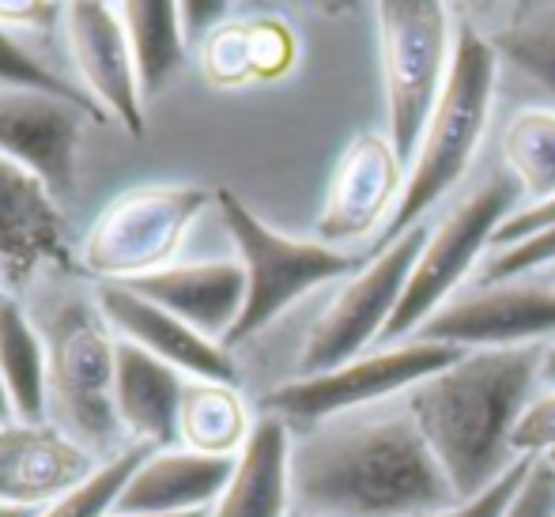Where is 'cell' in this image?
<instances>
[{"label":"cell","instance_id":"6da1fadb","mask_svg":"<svg viewBox=\"0 0 555 517\" xmlns=\"http://www.w3.org/2000/svg\"><path fill=\"white\" fill-rule=\"evenodd\" d=\"M292 491L302 517H420L461 503L409 409L302 430Z\"/></svg>","mask_w":555,"mask_h":517},{"label":"cell","instance_id":"7a4b0ae2","mask_svg":"<svg viewBox=\"0 0 555 517\" xmlns=\"http://www.w3.org/2000/svg\"><path fill=\"white\" fill-rule=\"evenodd\" d=\"M544 348H483L409 389V415L431 445L457 499L480 495L511 473V438L541 382Z\"/></svg>","mask_w":555,"mask_h":517},{"label":"cell","instance_id":"3957f363","mask_svg":"<svg viewBox=\"0 0 555 517\" xmlns=\"http://www.w3.org/2000/svg\"><path fill=\"white\" fill-rule=\"evenodd\" d=\"M495 76H499V53L491 50L488 35L465 23L453 35V57L446 73V88L439 103L431 109L420 147L409 163V185L401 193V205L382 227L378 249L397 242L404 231L424 223V211H431L453 185L465 178L476 147L491 121L495 106Z\"/></svg>","mask_w":555,"mask_h":517},{"label":"cell","instance_id":"277c9868","mask_svg":"<svg viewBox=\"0 0 555 517\" xmlns=\"http://www.w3.org/2000/svg\"><path fill=\"white\" fill-rule=\"evenodd\" d=\"M50 356V423L68 438L111 461L125 450L121 419L114 409L117 336L95 302L68 299L46 321Z\"/></svg>","mask_w":555,"mask_h":517},{"label":"cell","instance_id":"5b68a950","mask_svg":"<svg viewBox=\"0 0 555 517\" xmlns=\"http://www.w3.org/2000/svg\"><path fill=\"white\" fill-rule=\"evenodd\" d=\"M216 208H220L227 234L238 249V264L246 272V307H242L238 325L223 340L227 351L269 328L307 292L351 276L359 264V257L336 246H325L318 238H292V234L269 227L231 190H216Z\"/></svg>","mask_w":555,"mask_h":517},{"label":"cell","instance_id":"8992f818","mask_svg":"<svg viewBox=\"0 0 555 517\" xmlns=\"http://www.w3.org/2000/svg\"><path fill=\"white\" fill-rule=\"evenodd\" d=\"M216 190L205 185H132L106 201L80 246V269L99 284H137L170 269Z\"/></svg>","mask_w":555,"mask_h":517},{"label":"cell","instance_id":"52a82bcc","mask_svg":"<svg viewBox=\"0 0 555 517\" xmlns=\"http://www.w3.org/2000/svg\"><path fill=\"white\" fill-rule=\"evenodd\" d=\"M521 201H526L521 197V185L506 170H495L461 205L446 211L439 227L427 234L424 254H420L416 269H412L409 287L401 295V307H397L378 348H393V344L412 340L416 328L457 295L461 280L476 269V261L491 246L495 231L521 208Z\"/></svg>","mask_w":555,"mask_h":517},{"label":"cell","instance_id":"ba28073f","mask_svg":"<svg viewBox=\"0 0 555 517\" xmlns=\"http://www.w3.org/2000/svg\"><path fill=\"white\" fill-rule=\"evenodd\" d=\"M374 15H378L382 83H386V137L397 155L412 163L450 73V8L439 0H420V4L393 0L374 8Z\"/></svg>","mask_w":555,"mask_h":517},{"label":"cell","instance_id":"9c48e42d","mask_svg":"<svg viewBox=\"0 0 555 517\" xmlns=\"http://www.w3.org/2000/svg\"><path fill=\"white\" fill-rule=\"evenodd\" d=\"M427 234H431V227L416 223L344 280L340 292L325 302V310L318 313L307 340H302L295 378L336 371V366L378 348L397 307H401V295L409 287L420 254H424Z\"/></svg>","mask_w":555,"mask_h":517},{"label":"cell","instance_id":"30bf717a","mask_svg":"<svg viewBox=\"0 0 555 517\" xmlns=\"http://www.w3.org/2000/svg\"><path fill=\"white\" fill-rule=\"evenodd\" d=\"M465 356L461 348H446V344L427 340H404L393 348H374L366 356L351 359V363L336 366L325 374H310V378H292L284 386L269 389L261 401L264 415H276L287 427H322L340 415H356L359 409L386 401L404 389H416L431 374L446 371L450 363Z\"/></svg>","mask_w":555,"mask_h":517},{"label":"cell","instance_id":"8fae6325","mask_svg":"<svg viewBox=\"0 0 555 517\" xmlns=\"http://www.w3.org/2000/svg\"><path fill=\"white\" fill-rule=\"evenodd\" d=\"M412 340L461 351L483 348H548L555 344V284L503 280L461 292L435 310Z\"/></svg>","mask_w":555,"mask_h":517},{"label":"cell","instance_id":"7c38bea8","mask_svg":"<svg viewBox=\"0 0 555 517\" xmlns=\"http://www.w3.org/2000/svg\"><path fill=\"white\" fill-rule=\"evenodd\" d=\"M91 121H106V114L46 91L0 88V155L30 170L61 205L80 182L83 132Z\"/></svg>","mask_w":555,"mask_h":517},{"label":"cell","instance_id":"4fadbf2b","mask_svg":"<svg viewBox=\"0 0 555 517\" xmlns=\"http://www.w3.org/2000/svg\"><path fill=\"white\" fill-rule=\"evenodd\" d=\"M404 185H409V163L397 155L389 137L378 132L356 137L333 170L330 193L318 216V242L340 249V242H356L374 227H386L401 205Z\"/></svg>","mask_w":555,"mask_h":517},{"label":"cell","instance_id":"5bb4252c","mask_svg":"<svg viewBox=\"0 0 555 517\" xmlns=\"http://www.w3.org/2000/svg\"><path fill=\"white\" fill-rule=\"evenodd\" d=\"M65 35L88 99L125 132H144V95L117 4H65Z\"/></svg>","mask_w":555,"mask_h":517},{"label":"cell","instance_id":"9a60e30c","mask_svg":"<svg viewBox=\"0 0 555 517\" xmlns=\"http://www.w3.org/2000/svg\"><path fill=\"white\" fill-rule=\"evenodd\" d=\"M103 468V457L83 450L57 423H8L0 427V503L42 506L88 483Z\"/></svg>","mask_w":555,"mask_h":517},{"label":"cell","instance_id":"2e32d148","mask_svg":"<svg viewBox=\"0 0 555 517\" xmlns=\"http://www.w3.org/2000/svg\"><path fill=\"white\" fill-rule=\"evenodd\" d=\"M68 264V227L61 201L30 170L0 155V276L30 284L38 272Z\"/></svg>","mask_w":555,"mask_h":517},{"label":"cell","instance_id":"e0dca14e","mask_svg":"<svg viewBox=\"0 0 555 517\" xmlns=\"http://www.w3.org/2000/svg\"><path fill=\"white\" fill-rule=\"evenodd\" d=\"M95 307L103 310L106 325L114 328L117 340L137 344L140 351L155 356L159 363L175 366L185 378L238 386V366H234L231 351H227L223 344L201 336L197 328H190L185 321H178L175 313L147 302L144 295H137L132 287L99 284Z\"/></svg>","mask_w":555,"mask_h":517},{"label":"cell","instance_id":"ac0fdd59","mask_svg":"<svg viewBox=\"0 0 555 517\" xmlns=\"http://www.w3.org/2000/svg\"><path fill=\"white\" fill-rule=\"evenodd\" d=\"M132 287L147 302L175 313L201 336L223 344L231 328L238 325L242 307H246V272L238 261H193L170 264V269L144 276Z\"/></svg>","mask_w":555,"mask_h":517},{"label":"cell","instance_id":"d6986e66","mask_svg":"<svg viewBox=\"0 0 555 517\" xmlns=\"http://www.w3.org/2000/svg\"><path fill=\"white\" fill-rule=\"evenodd\" d=\"M234 457H205V453L182 450H152L132 480L125 483L114 514H201L220 503L227 480H231Z\"/></svg>","mask_w":555,"mask_h":517},{"label":"cell","instance_id":"ffe728a7","mask_svg":"<svg viewBox=\"0 0 555 517\" xmlns=\"http://www.w3.org/2000/svg\"><path fill=\"white\" fill-rule=\"evenodd\" d=\"M185 374L140 351L137 344L117 340L114 359V409L125 438L147 450L178 445V412H182Z\"/></svg>","mask_w":555,"mask_h":517},{"label":"cell","instance_id":"44dd1931","mask_svg":"<svg viewBox=\"0 0 555 517\" xmlns=\"http://www.w3.org/2000/svg\"><path fill=\"white\" fill-rule=\"evenodd\" d=\"M292 427L261 412L249 442L234 457L231 480L212 506V517H292Z\"/></svg>","mask_w":555,"mask_h":517},{"label":"cell","instance_id":"7402d4cb","mask_svg":"<svg viewBox=\"0 0 555 517\" xmlns=\"http://www.w3.org/2000/svg\"><path fill=\"white\" fill-rule=\"evenodd\" d=\"M249 409L242 401L238 386L227 382H201L190 378L178 412V445L205 457H238L242 445L254 435Z\"/></svg>","mask_w":555,"mask_h":517},{"label":"cell","instance_id":"603a6c76","mask_svg":"<svg viewBox=\"0 0 555 517\" xmlns=\"http://www.w3.org/2000/svg\"><path fill=\"white\" fill-rule=\"evenodd\" d=\"M0 378L15 404V419H50V356L46 336L30 325L12 295H0Z\"/></svg>","mask_w":555,"mask_h":517},{"label":"cell","instance_id":"cb8c5ba5","mask_svg":"<svg viewBox=\"0 0 555 517\" xmlns=\"http://www.w3.org/2000/svg\"><path fill=\"white\" fill-rule=\"evenodd\" d=\"M117 15L125 23V38H129L132 65H137L140 95L155 99L170 83V76L182 68L185 61V30L178 4H163V0H137V4H117Z\"/></svg>","mask_w":555,"mask_h":517},{"label":"cell","instance_id":"d4e9b609","mask_svg":"<svg viewBox=\"0 0 555 517\" xmlns=\"http://www.w3.org/2000/svg\"><path fill=\"white\" fill-rule=\"evenodd\" d=\"M488 42L499 53V61L518 68L555 103V0L506 8Z\"/></svg>","mask_w":555,"mask_h":517},{"label":"cell","instance_id":"484cf974","mask_svg":"<svg viewBox=\"0 0 555 517\" xmlns=\"http://www.w3.org/2000/svg\"><path fill=\"white\" fill-rule=\"evenodd\" d=\"M506 175L521 185L526 205L555 197V109H518L503 129Z\"/></svg>","mask_w":555,"mask_h":517},{"label":"cell","instance_id":"4316f807","mask_svg":"<svg viewBox=\"0 0 555 517\" xmlns=\"http://www.w3.org/2000/svg\"><path fill=\"white\" fill-rule=\"evenodd\" d=\"M147 453H152L147 445L129 442L117 457L103 461V468H99L88 483H80L76 491L61 495L57 503L42 506L35 517H111L117 499H121V491H125V483L132 480V473H137L140 461H144Z\"/></svg>","mask_w":555,"mask_h":517},{"label":"cell","instance_id":"83f0119b","mask_svg":"<svg viewBox=\"0 0 555 517\" xmlns=\"http://www.w3.org/2000/svg\"><path fill=\"white\" fill-rule=\"evenodd\" d=\"M0 88H23V91H46V95L73 99V103L95 106L80 83H68L61 73H53L20 35L0 27ZM99 109V106H95ZM111 121V117H106Z\"/></svg>","mask_w":555,"mask_h":517},{"label":"cell","instance_id":"f1b7e54d","mask_svg":"<svg viewBox=\"0 0 555 517\" xmlns=\"http://www.w3.org/2000/svg\"><path fill=\"white\" fill-rule=\"evenodd\" d=\"M201 73L212 88H246L257 80L249 20H227L212 38L201 42Z\"/></svg>","mask_w":555,"mask_h":517},{"label":"cell","instance_id":"f546056e","mask_svg":"<svg viewBox=\"0 0 555 517\" xmlns=\"http://www.w3.org/2000/svg\"><path fill=\"white\" fill-rule=\"evenodd\" d=\"M555 264V223L544 231L521 238L518 246L495 249V254L483 261L480 284H503V280H526L529 272H541Z\"/></svg>","mask_w":555,"mask_h":517},{"label":"cell","instance_id":"4dcf8cb0","mask_svg":"<svg viewBox=\"0 0 555 517\" xmlns=\"http://www.w3.org/2000/svg\"><path fill=\"white\" fill-rule=\"evenodd\" d=\"M533 461L537 457H518L511 465V473L499 476L488 491H480V495L450 506V510H435V514H420V517H506L511 503L518 499V491L526 488L529 473H533Z\"/></svg>","mask_w":555,"mask_h":517},{"label":"cell","instance_id":"1f68e13d","mask_svg":"<svg viewBox=\"0 0 555 517\" xmlns=\"http://www.w3.org/2000/svg\"><path fill=\"white\" fill-rule=\"evenodd\" d=\"M257 80H280L295 65V35L284 20H249Z\"/></svg>","mask_w":555,"mask_h":517},{"label":"cell","instance_id":"d6a6232c","mask_svg":"<svg viewBox=\"0 0 555 517\" xmlns=\"http://www.w3.org/2000/svg\"><path fill=\"white\" fill-rule=\"evenodd\" d=\"M511 450L518 457H552L555 453V389L529 401V409L514 427Z\"/></svg>","mask_w":555,"mask_h":517},{"label":"cell","instance_id":"836d02e7","mask_svg":"<svg viewBox=\"0 0 555 517\" xmlns=\"http://www.w3.org/2000/svg\"><path fill=\"white\" fill-rule=\"evenodd\" d=\"M506 517H555V457H537Z\"/></svg>","mask_w":555,"mask_h":517},{"label":"cell","instance_id":"e575fe53","mask_svg":"<svg viewBox=\"0 0 555 517\" xmlns=\"http://www.w3.org/2000/svg\"><path fill=\"white\" fill-rule=\"evenodd\" d=\"M65 20V4H38V0H0V27L4 30H50Z\"/></svg>","mask_w":555,"mask_h":517},{"label":"cell","instance_id":"d590c367","mask_svg":"<svg viewBox=\"0 0 555 517\" xmlns=\"http://www.w3.org/2000/svg\"><path fill=\"white\" fill-rule=\"evenodd\" d=\"M178 15H182V30H185V42H205L212 38L216 30L227 23L231 15V4H178Z\"/></svg>","mask_w":555,"mask_h":517},{"label":"cell","instance_id":"8d00e7d4","mask_svg":"<svg viewBox=\"0 0 555 517\" xmlns=\"http://www.w3.org/2000/svg\"><path fill=\"white\" fill-rule=\"evenodd\" d=\"M8 423H15V404H12V397H8L4 378H0V427H8Z\"/></svg>","mask_w":555,"mask_h":517},{"label":"cell","instance_id":"74e56055","mask_svg":"<svg viewBox=\"0 0 555 517\" xmlns=\"http://www.w3.org/2000/svg\"><path fill=\"white\" fill-rule=\"evenodd\" d=\"M541 382H548V386L555 389V344H548V348H544V363H541Z\"/></svg>","mask_w":555,"mask_h":517},{"label":"cell","instance_id":"f35d334b","mask_svg":"<svg viewBox=\"0 0 555 517\" xmlns=\"http://www.w3.org/2000/svg\"><path fill=\"white\" fill-rule=\"evenodd\" d=\"M38 510H27V506H12V503H0V517H35Z\"/></svg>","mask_w":555,"mask_h":517},{"label":"cell","instance_id":"ab89813d","mask_svg":"<svg viewBox=\"0 0 555 517\" xmlns=\"http://www.w3.org/2000/svg\"><path fill=\"white\" fill-rule=\"evenodd\" d=\"M111 517H155V514H111ZM167 517H212V510H201V514H167Z\"/></svg>","mask_w":555,"mask_h":517},{"label":"cell","instance_id":"60d3db41","mask_svg":"<svg viewBox=\"0 0 555 517\" xmlns=\"http://www.w3.org/2000/svg\"><path fill=\"white\" fill-rule=\"evenodd\" d=\"M552 457H555V453H552Z\"/></svg>","mask_w":555,"mask_h":517}]
</instances>
